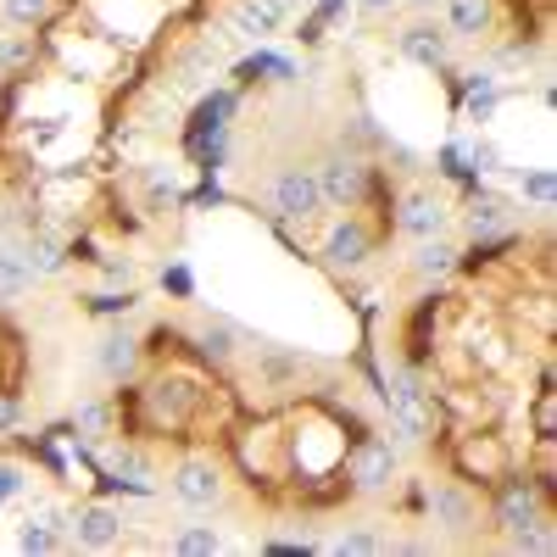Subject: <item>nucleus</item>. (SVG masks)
Here are the masks:
<instances>
[{"mask_svg": "<svg viewBox=\"0 0 557 557\" xmlns=\"http://www.w3.org/2000/svg\"><path fill=\"white\" fill-rule=\"evenodd\" d=\"M273 212L285 218V223H312L323 212V190H318V173L312 168H285L273 178V190H268Z\"/></svg>", "mask_w": 557, "mask_h": 557, "instance_id": "obj_1", "label": "nucleus"}, {"mask_svg": "<svg viewBox=\"0 0 557 557\" xmlns=\"http://www.w3.org/2000/svg\"><path fill=\"white\" fill-rule=\"evenodd\" d=\"M28 285H34V268H28L23 246H7V240H0V301H17Z\"/></svg>", "mask_w": 557, "mask_h": 557, "instance_id": "obj_16", "label": "nucleus"}, {"mask_svg": "<svg viewBox=\"0 0 557 557\" xmlns=\"http://www.w3.org/2000/svg\"><path fill=\"white\" fill-rule=\"evenodd\" d=\"M546 519V507H541V491L530 485V480H507L502 491H496V524L507 530V535H524V530H535Z\"/></svg>", "mask_w": 557, "mask_h": 557, "instance_id": "obj_7", "label": "nucleus"}, {"mask_svg": "<svg viewBox=\"0 0 557 557\" xmlns=\"http://www.w3.org/2000/svg\"><path fill=\"white\" fill-rule=\"evenodd\" d=\"M330 552H335V557H380V552H391V541H385L380 530H341V535L330 541Z\"/></svg>", "mask_w": 557, "mask_h": 557, "instance_id": "obj_19", "label": "nucleus"}, {"mask_svg": "<svg viewBox=\"0 0 557 557\" xmlns=\"http://www.w3.org/2000/svg\"><path fill=\"white\" fill-rule=\"evenodd\" d=\"M446 223H451V207L441 190H430V184H412V190L401 196L396 207V228L407 240H430V235H446Z\"/></svg>", "mask_w": 557, "mask_h": 557, "instance_id": "obj_2", "label": "nucleus"}, {"mask_svg": "<svg viewBox=\"0 0 557 557\" xmlns=\"http://www.w3.org/2000/svg\"><path fill=\"white\" fill-rule=\"evenodd\" d=\"M446 28L451 39H480L491 28V0H446Z\"/></svg>", "mask_w": 557, "mask_h": 557, "instance_id": "obj_13", "label": "nucleus"}, {"mask_svg": "<svg viewBox=\"0 0 557 557\" xmlns=\"http://www.w3.org/2000/svg\"><path fill=\"white\" fill-rule=\"evenodd\" d=\"M112 469H117V474H128L134 485H146V480H151V462L139 457V451H117V457H112Z\"/></svg>", "mask_w": 557, "mask_h": 557, "instance_id": "obj_24", "label": "nucleus"}, {"mask_svg": "<svg viewBox=\"0 0 557 557\" xmlns=\"http://www.w3.org/2000/svg\"><path fill=\"white\" fill-rule=\"evenodd\" d=\"M146 407H151V418H157L162 430H184L196 418V407H201V391L190 380H157L146 391Z\"/></svg>", "mask_w": 557, "mask_h": 557, "instance_id": "obj_8", "label": "nucleus"}, {"mask_svg": "<svg viewBox=\"0 0 557 557\" xmlns=\"http://www.w3.org/2000/svg\"><path fill=\"white\" fill-rule=\"evenodd\" d=\"M368 257H374V235H368V223L362 218H341L330 235H323V262L330 268H362Z\"/></svg>", "mask_w": 557, "mask_h": 557, "instance_id": "obj_10", "label": "nucleus"}, {"mask_svg": "<svg viewBox=\"0 0 557 557\" xmlns=\"http://www.w3.org/2000/svg\"><path fill=\"white\" fill-rule=\"evenodd\" d=\"M357 7H362V12H374V17H380V12H391V7H396V0H357Z\"/></svg>", "mask_w": 557, "mask_h": 557, "instance_id": "obj_28", "label": "nucleus"}, {"mask_svg": "<svg viewBox=\"0 0 557 557\" xmlns=\"http://www.w3.org/2000/svg\"><path fill=\"white\" fill-rule=\"evenodd\" d=\"M451 268H457V246H451L446 235L418 240V251H412V273H418V278H446Z\"/></svg>", "mask_w": 557, "mask_h": 557, "instance_id": "obj_14", "label": "nucleus"}, {"mask_svg": "<svg viewBox=\"0 0 557 557\" xmlns=\"http://www.w3.org/2000/svg\"><path fill=\"white\" fill-rule=\"evenodd\" d=\"M134 357H139V341H134L128 330H112V335L101 341V351H96V362H101V374H107V380L134 374Z\"/></svg>", "mask_w": 557, "mask_h": 557, "instance_id": "obj_15", "label": "nucleus"}, {"mask_svg": "<svg viewBox=\"0 0 557 557\" xmlns=\"http://www.w3.org/2000/svg\"><path fill=\"white\" fill-rule=\"evenodd\" d=\"M524 196L541 201V207H552V173H530V178H524Z\"/></svg>", "mask_w": 557, "mask_h": 557, "instance_id": "obj_26", "label": "nucleus"}, {"mask_svg": "<svg viewBox=\"0 0 557 557\" xmlns=\"http://www.w3.org/2000/svg\"><path fill=\"white\" fill-rule=\"evenodd\" d=\"M67 541L78 552H112L123 541V513L107 507V502H89V507H78V513L67 519Z\"/></svg>", "mask_w": 557, "mask_h": 557, "instance_id": "obj_5", "label": "nucleus"}, {"mask_svg": "<svg viewBox=\"0 0 557 557\" xmlns=\"http://www.w3.org/2000/svg\"><path fill=\"white\" fill-rule=\"evenodd\" d=\"M228 23H235V34H246V39H268V34H278L290 23V0H235Z\"/></svg>", "mask_w": 557, "mask_h": 557, "instance_id": "obj_11", "label": "nucleus"}, {"mask_svg": "<svg viewBox=\"0 0 557 557\" xmlns=\"http://www.w3.org/2000/svg\"><path fill=\"white\" fill-rule=\"evenodd\" d=\"M62 530H67L62 513H39V519H28V524L17 530V546H23V552H57V546H62Z\"/></svg>", "mask_w": 557, "mask_h": 557, "instance_id": "obj_17", "label": "nucleus"}, {"mask_svg": "<svg viewBox=\"0 0 557 557\" xmlns=\"http://www.w3.org/2000/svg\"><path fill=\"white\" fill-rule=\"evenodd\" d=\"M469 228H474V240H480V235H496V228H507V207H502V201H480V207L469 212Z\"/></svg>", "mask_w": 557, "mask_h": 557, "instance_id": "obj_23", "label": "nucleus"}, {"mask_svg": "<svg viewBox=\"0 0 557 557\" xmlns=\"http://www.w3.org/2000/svg\"><path fill=\"white\" fill-rule=\"evenodd\" d=\"M51 12H57V0H0V17L12 28H39Z\"/></svg>", "mask_w": 557, "mask_h": 557, "instance_id": "obj_21", "label": "nucleus"}, {"mask_svg": "<svg viewBox=\"0 0 557 557\" xmlns=\"http://www.w3.org/2000/svg\"><path fill=\"white\" fill-rule=\"evenodd\" d=\"M346 474H351V485H357L362 496L391 491V480H396V451H391V441H362V446L351 451V462H346Z\"/></svg>", "mask_w": 557, "mask_h": 557, "instance_id": "obj_9", "label": "nucleus"}, {"mask_svg": "<svg viewBox=\"0 0 557 557\" xmlns=\"http://www.w3.org/2000/svg\"><path fill=\"white\" fill-rule=\"evenodd\" d=\"M290 7H296V0H290ZM301 7H307V0H301Z\"/></svg>", "mask_w": 557, "mask_h": 557, "instance_id": "obj_30", "label": "nucleus"}, {"mask_svg": "<svg viewBox=\"0 0 557 557\" xmlns=\"http://www.w3.org/2000/svg\"><path fill=\"white\" fill-rule=\"evenodd\" d=\"M401 57L412 62V67H446V45H451V34L446 28H435V23H412V28H401Z\"/></svg>", "mask_w": 557, "mask_h": 557, "instance_id": "obj_12", "label": "nucleus"}, {"mask_svg": "<svg viewBox=\"0 0 557 557\" xmlns=\"http://www.w3.org/2000/svg\"><path fill=\"white\" fill-rule=\"evenodd\" d=\"M430 519L446 530V535H469L480 524V496L462 485V480H441L430 491Z\"/></svg>", "mask_w": 557, "mask_h": 557, "instance_id": "obj_6", "label": "nucleus"}, {"mask_svg": "<svg viewBox=\"0 0 557 557\" xmlns=\"http://www.w3.org/2000/svg\"><path fill=\"white\" fill-rule=\"evenodd\" d=\"M396 7H412V12H435V0H396Z\"/></svg>", "mask_w": 557, "mask_h": 557, "instance_id": "obj_29", "label": "nucleus"}, {"mask_svg": "<svg viewBox=\"0 0 557 557\" xmlns=\"http://www.w3.org/2000/svg\"><path fill=\"white\" fill-rule=\"evenodd\" d=\"M73 430H78L89 446H107V441H112V407H107V401H84V407L73 412Z\"/></svg>", "mask_w": 557, "mask_h": 557, "instance_id": "obj_18", "label": "nucleus"}, {"mask_svg": "<svg viewBox=\"0 0 557 557\" xmlns=\"http://www.w3.org/2000/svg\"><path fill=\"white\" fill-rule=\"evenodd\" d=\"M23 257H28V268H34V273H51V268H62V246H57L51 235H34V240L23 246Z\"/></svg>", "mask_w": 557, "mask_h": 557, "instance_id": "obj_22", "label": "nucleus"}, {"mask_svg": "<svg viewBox=\"0 0 557 557\" xmlns=\"http://www.w3.org/2000/svg\"><path fill=\"white\" fill-rule=\"evenodd\" d=\"M17 491H23V469H17L12 457H0V507H7Z\"/></svg>", "mask_w": 557, "mask_h": 557, "instance_id": "obj_25", "label": "nucleus"}, {"mask_svg": "<svg viewBox=\"0 0 557 557\" xmlns=\"http://www.w3.org/2000/svg\"><path fill=\"white\" fill-rule=\"evenodd\" d=\"M218 546H223V535H218L212 524H184V530L173 535V552H178V557H212Z\"/></svg>", "mask_w": 557, "mask_h": 557, "instance_id": "obj_20", "label": "nucleus"}, {"mask_svg": "<svg viewBox=\"0 0 557 557\" xmlns=\"http://www.w3.org/2000/svg\"><path fill=\"white\" fill-rule=\"evenodd\" d=\"M318 173V190H323V207H357L362 196H368V168L357 162V157H346V151H335L323 168H312Z\"/></svg>", "mask_w": 557, "mask_h": 557, "instance_id": "obj_4", "label": "nucleus"}, {"mask_svg": "<svg viewBox=\"0 0 557 557\" xmlns=\"http://www.w3.org/2000/svg\"><path fill=\"white\" fill-rule=\"evenodd\" d=\"M168 485H173V496H178L184 507H218V502H223V469H218L212 457H184V462H173Z\"/></svg>", "mask_w": 557, "mask_h": 557, "instance_id": "obj_3", "label": "nucleus"}, {"mask_svg": "<svg viewBox=\"0 0 557 557\" xmlns=\"http://www.w3.org/2000/svg\"><path fill=\"white\" fill-rule=\"evenodd\" d=\"M12 424H17V407H12V401H0V435H7Z\"/></svg>", "mask_w": 557, "mask_h": 557, "instance_id": "obj_27", "label": "nucleus"}]
</instances>
